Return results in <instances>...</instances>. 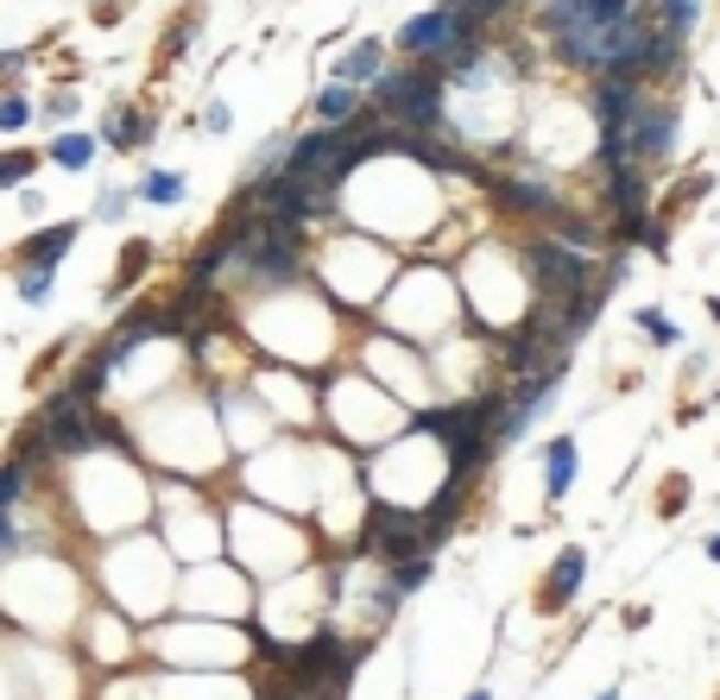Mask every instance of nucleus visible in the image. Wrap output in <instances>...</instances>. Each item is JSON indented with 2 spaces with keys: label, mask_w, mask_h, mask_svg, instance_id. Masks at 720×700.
Here are the masks:
<instances>
[{
  "label": "nucleus",
  "mask_w": 720,
  "mask_h": 700,
  "mask_svg": "<svg viewBox=\"0 0 720 700\" xmlns=\"http://www.w3.org/2000/svg\"><path fill=\"white\" fill-rule=\"evenodd\" d=\"M373 108L398 121L405 133H430L442 126V76L430 64H417V70H386L373 82Z\"/></svg>",
  "instance_id": "f257e3e1"
},
{
  "label": "nucleus",
  "mask_w": 720,
  "mask_h": 700,
  "mask_svg": "<svg viewBox=\"0 0 720 700\" xmlns=\"http://www.w3.org/2000/svg\"><path fill=\"white\" fill-rule=\"evenodd\" d=\"M462 45H474V25H468L462 7H437V13H417V20L398 25V50H405V57H424V64L455 57Z\"/></svg>",
  "instance_id": "f03ea898"
},
{
  "label": "nucleus",
  "mask_w": 720,
  "mask_h": 700,
  "mask_svg": "<svg viewBox=\"0 0 720 700\" xmlns=\"http://www.w3.org/2000/svg\"><path fill=\"white\" fill-rule=\"evenodd\" d=\"M360 550H380V555H392V562L405 568V562H424L430 537H424V518H417V511H398V505H367Z\"/></svg>",
  "instance_id": "7ed1b4c3"
},
{
  "label": "nucleus",
  "mask_w": 720,
  "mask_h": 700,
  "mask_svg": "<svg viewBox=\"0 0 720 700\" xmlns=\"http://www.w3.org/2000/svg\"><path fill=\"white\" fill-rule=\"evenodd\" d=\"M525 272L538 278V291L543 297H556V303H582L588 291V259L575 247H563V240H531L525 247Z\"/></svg>",
  "instance_id": "20e7f679"
},
{
  "label": "nucleus",
  "mask_w": 720,
  "mask_h": 700,
  "mask_svg": "<svg viewBox=\"0 0 720 700\" xmlns=\"http://www.w3.org/2000/svg\"><path fill=\"white\" fill-rule=\"evenodd\" d=\"M632 151L639 158H670L676 146V108H657V101H639V114H632Z\"/></svg>",
  "instance_id": "39448f33"
},
{
  "label": "nucleus",
  "mask_w": 720,
  "mask_h": 700,
  "mask_svg": "<svg viewBox=\"0 0 720 700\" xmlns=\"http://www.w3.org/2000/svg\"><path fill=\"white\" fill-rule=\"evenodd\" d=\"M493 202L513 208V215H556V190H543L531 177H499V183H493Z\"/></svg>",
  "instance_id": "423d86ee"
},
{
  "label": "nucleus",
  "mask_w": 720,
  "mask_h": 700,
  "mask_svg": "<svg viewBox=\"0 0 720 700\" xmlns=\"http://www.w3.org/2000/svg\"><path fill=\"white\" fill-rule=\"evenodd\" d=\"M153 328H171V309H158V303H139L133 316H121V328H114V341H108V360H127Z\"/></svg>",
  "instance_id": "0eeeda50"
},
{
  "label": "nucleus",
  "mask_w": 720,
  "mask_h": 700,
  "mask_svg": "<svg viewBox=\"0 0 720 700\" xmlns=\"http://www.w3.org/2000/svg\"><path fill=\"white\" fill-rule=\"evenodd\" d=\"M70 240H77V222H57V227H45L38 240H26V247H20V272H52L57 259L70 252Z\"/></svg>",
  "instance_id": "6e6552de"
},
{
  "label": "nucleus",
  "mask_w": 720,
  "mask_h": 700,
  "mask_svg": "<svg viewBox=\"0 0 720 700\" xmlns=\"http://www.w3.org/2000/svg\"><path fill=\"white\" fill-rule=\"evenodd\" d=\"M582 575H588V555H582V550H563V555H556V568H550V587H543V606H550V612H563V606L575 600V587H582Z\"/></svg>",
  "instance_id": "1a4fd4ad"
},
{
  "label": "nucleus",
  "mask_w": 720,
  "mask_h": 700,
  "mask_svg": "<svg viewBox=\"0 0 720 700\" xmlns=\"http://www.w3.org/2000/svg\"><path fill=\"white\" fill-rule=\"evenodd\" d=\"M543 474H550V499H563L569 486H575V442L556 436L550 449H543Z\"/></svg>",
  "instance_id": "9d476101"
},
{
  "label": "nucleus",
  "mask_w": 720,
  "mask_h": 700,
  "mask_svg": "<svg viewBox=\"0 0 720 700\" xmlns=\"http://www.w3.org/2000/svg\"><path fill=\"white\" fill-rule=\"evenodd\" d=\"M108 373H114L108 348H102V353H89V360L77 366V379H70V392H77L82 404H95V398H102V385H108Z\"/></svg>",
  "instance_id": "9b49d317"
},
{
  "label": "nucleus",
  "mask_w": 720,
  "mask_h": 700,
  "mask_svg": "<svg viewBox=\"0 0 720 700\" xmlns=\"http://www.w3.org/2000/svg\"><path fill=\"white\" fill-rule=\"evenodd\" d=\"M146 133H153V121H146L139 108H114V114H108V139H114L121 151H133Z\"/></svg>",
  "instance_id": "f8f14e48"
},
{
  "label": "nucleus",
  "mask_w": 720,
  "mask_h": 700,
  "mask_svg": "<svg viewBox=\"0 0 720 700\" xmlns=\"http://www.w3.org/2000/svg\"><path fill=\"white\" fill-rule=\"evenodd\" d=\"M360 108V89H348V82H329L323 95H316V121H355Z\"/></svg>",
  "instance_id": "ddd939ff"
},
{
  "label": "nucleus",
  "mask_w": 720,
  "mask_h": 700,
  "mask_svg": "<svg viewBox=\"0 0 720 700\" xmlns=\"http://www.w3.org/2000/svg\"><path fill=\"white\" fill-rule=\"evenodd\" d=\"M355 76L360 82H380V76H386L380 70V45H355L348 57H341V82H348V89H355Z\"/></svg>",
  "instance_id": "4468645a"
},
{
  "label": "nucleus",
  "mask_w": 720,
  "mask_h": 700,
  "mask_svg": "<svg viewBox=\"0 0 720 700\" xmlns=\"http://www.w3.org/2000/svg\"><path fill=\"white\" fill-rule=\"evenodd\" d=\"M133 196L139 202H183V177L178 171H153V177H139Z\"/></svg>",
  "instance_id": "2eb2a0df"
},
{
  "label": "nucleus",
  "mask_w": 720,
  "mask_h": 700,
  "mask_svg": "<svg viewBox=\"0 0 720 700\" xmlns=\"http://www.w3.org/2000/svg\"><path fill=\"white\" fill-rule=\"evenodd\" d=\"M52 158L64 165V171H82V165L95 158V139H89V133H64V139L52 146Z\"/></svg>",
  "instance_id": "dca6fc26"
},
{
  "label": "nucleus",
  "mask_w": 720,
  "mask_h": 700,
  "mask_svg": "<svg viewBox=\"0 0 720 700\" xmlns=\"http://www.w3.org/2000/svg\"><path fill=\"white\" fill-rule=\"evenodd\" d=\"M639 328L657 341V348H676V341H683V335H676V323H670V316H657V309H639Z\"/></svg>",
  "instance_id": "f3484780"
},
{
  "label": "nucleus",
  "mask_w": 720,
  "mask_h": 700,
  "mask_svg": "<svg viewBox=\"0 0 720 700\" xmlns=\"http://www.w3.org/2000/svg\"><path fill=\"white\" fill-rule=\"evenodd\" d=\"M20 493H26V461H7V474H0V505L13 511V505H20Z\"/></svg>",
  "instance_id": "a211bd4d"
},
{
  "label": "nucleus",
  "mask_w": 720,
  "mask_h": 700,
  "mask_svg": "<svg viewBox=\"0 0 720 700\" xmlns=\"http://www.w3.org/2000/svg\"><path fill=\"white\" fill-rule=\"evenodd\" d=\"M254 651H259V656H272V663H297V651H284V644H279V637H272L266 625H254Z\"/></svg>",
  "instance_id": "6ab92c4d"
},
{
  "label": "nucleus",
  "mask_w": 720,
  "mask_h": 700,
  "mask_svg": "<svg viewBox=\"0 0 720 700\" xmlns=\"http://www.w3.org/2000/svg\"><path fill=\"white\" fill-rule=\"evenodd\" d=\"M20 297L45 303V297H52V272H20Z\"/></svg>",
  "instance_id": "aec40b11"
},
{
  "label": "nucleus",
  "mask_w": 720,
  "mask_h": 700,
  "mask_svg": "<svg viewBox=\"0 0 720 700\" xmlns=\"http://www.w3.org/2000/svg\"><path fill=\"white\" fill-rule=\"evenodd\" d=\"M26 95H7V108H0V126H7V133H20V126H26Z\"/></svg>",
  "instance_id": "412c9836"
},
{
  "label": "nucleus",
  "mask_w": 720,
  "mask_h": 700,
  "mask_svg": "<svg viewBox=\"0 0 720 700\" xmlns=\"http://www.w3.org/2000/svg\"><path fill=\"white\" fill-rule=\"evenodd\" d=\"M26 171H32V151H7V165H0V177H7V183H20Z\"/></svg>",
  "instance_id": "4be33fe9"
},
{
  "label": "nucleus",
  "mask_w": 720,
  "mask_h": 700,
  "mask_svg": "<svg viewBox=\"0 0 720 700\" xmlns=\"http://www.w3.org/2000/svg\"><path fill=\"white\" fill-rule=\"evenodd\" d=\"M708 555H715V562H720V537H708Z\"/></svg>",
  "instance_id": "5701e85b"
},
{
  "label": "nucleus",
  "mask_w": 720,
  "mask_h": 700,
  "mask_svg": "<svg viewBox=\"0 0 720 700\" xmlns=\"http://www.w3.org/2000/svg\"><path fill=\"white\" fill-rule=\"evenodd\" d=\"M468 700H493V695H487V688H474V695H468Z\"/></svg>",
  "instance_id": "b1692460"
},
{
  "label": "nucleus",
  "mask_w": 720,
  "mask_h": 700,
  "mask_svg": "<svg viewBox=\"0 0 720 700\" xmlns=\"http://www.w3.org/2000/svg\"><path fill=\"white\" fill-rule=\"evenodd\" d=\"M594 700H619V688H607V695H594Z\"/></svg>",
  "instance_id": "393cba45"
},
{
  "label": "nucleus",
  "mask_w": 720,
  "mask_h": 700,
  "mask_svg": "<svg viewBox=\"0 0 720 700\" xmlns=\"http://www.w3.org/2000/svg\"><path fill=\"white\" fill-rule=\"evenodd\" d=\"M715 323H720V297H715Z\"/></svg>",
  "instance_id": "a878e982"
}]
</instances>
